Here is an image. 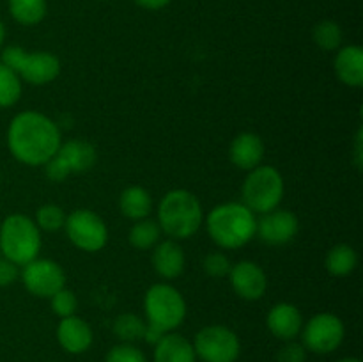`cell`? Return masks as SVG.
<instances>
[{
  "label": "cell",
  "instance_id": "obj_27",
  "mask_svg": "<svg viewBox=\"0 0 363 362\" xmlns=\"http://www.w3.org/2000/svg\"><path fill=\"white\" fill-rule=\"evenodd\" d=\"M312 38H314V43L319 46V48L332 52V50L340 48L344 39V32L337 21L323 20L314 27Z\"/></svg>",
  "mask_w": 363,
  "mask_h": 362
},
{
  "label": "cell",
  "instance_id": "obj_34",
  "mask_svg": "<svg viewBox=\"0 0 363 362\" xmlns=\"http://www.w3.org/2000/svg\"><path fill=\"white\" fill-rule=\"evenodd\" d=\"M18 277H20V266L2 256L0 258V287L11 286Z\"/></svg>",
  "mask_w": 363,
  "mask_h": 362
},
{
  "label": "cell",
  "instance_id": "obj_33",
  "mask_svg": "<svg viewBox=\"0 0 363 362\" xmlns=\"http://www.w3.org/2000/svg\"><path fill=\"white\" fill-rule=\"evenodd\" d=\"M279 362H305L307 361V350L301 343L296 341H286L282 348L277 353Z\"/></svg>",
  "mask_w": 363,
  "mask_h": 362
},
{
  "label": "cell",
  "instance_id": "obj_20",
  "mask_svg": "<svg viewBox=\"0 0 363 362\" xmlns=\"http://www.w3.org/2000/svg\"><path fill=\"white\" fill-rule=\"evenodd\" d=\"M194 344L184 336L176 332H167L160 339L158 344H155V362H195Z\"/></svg>",
  "mask_w": 363,
  "mask_h": 362
},
{
  "label": "cell",
  "instance_id": "obj_21",
  "mask_svg": "<svg viewBox=\"0 0 363 362\" xmlns=\"http://www.w3.org/2000/svg\"><path fill=\"white\" fill-rule=\"evenodd\" d=\"M119 209L126 219L137 220L147 219L152 212V197L144 187L131 185L124 188L119 195Z\"/></svg>",
  "mask_w": 363,
  "mask_h": 362
},
{
  "label": "cell",
  "instance_id": "obj_38",
  "mask_svg": "<svg viewBox=\"0 0 363 362\" xmlns=\"http://www.w3.org/2000/svg\"><path fill=\"white\" fill-rule=\"evenodd\" d=\"M4 41H6V25H4L2 20H0V48H2Z\"/></svg>",
  "mask_w": 363,
  "mask_h": 362
},
{
  "label": "cell",
  "instance_id": "obj_10",
  "mask_svg": "<svg viewBox=\"0 0 363 362\" xmlns=\"http://www.w3.org/2000/svg\"><path fill=\"white\" fill-rule=\"evenodd\" d=\"M301 344L312 353H332L342 344L346 336L344 322L333 312H319L312 316L301 329Z\"/></svg>",
  "mask_w": 363,
  "mask_h": 362
},
{
  "label": "cell",
  "instance_id": "obj_13",
  "mask_svg": "<svg viewBox=\"0 0 363 362\" xmlns=\"http://www.w3.org/2000/svg\"><path fill=\"white\" fill-rule=\"evenodd\" d=\"M229 283L234 293L248 302H255L264 297L268 290L266 272L254 261H240L233 265L229 272Z\"/></svg>",
  "mask_w": 363,
  "mask_h": 362
},
{
  "label": "cell",
  "instance_id": "obj_5",
  "mask_svg": "<svg viewBox=\"0 0 363 362\" xmlns=\"http://www.w3.org/2000/svg\"><path fill=\"white\" fill-rule=\"evenodd\" d=\"M286 185L284 177L273 165H259L255 169L248 170L247 177L241 187V197L243 204L254 213L272 212L279 208L284 199Z\"/></svg>",
  "mask_w": 363,
  "mask_h": 362
},
{
  "label": "cell",
  "instance_id": "obj_17",
  "mask_svg": "<svg viewBox=\"0 0 363 362\" xmlns=\"http://www.w3.org/2000/svg\"><path fill=\"white\" fill-rule=\"evenodd\" d=\"M229 158L241 170H252L264 160V142L257 133L243 131L236 135L229 146Z\"/></svg>",
  "mask_w": 363,
  "mask_h": 362
},
{
  "label": "cell",
  "instance_id": "obj_28",
  "mask_svg": "<svg viewBox=\"0 0 363 362\" xmlns=\"http://www.w3.org/2000/svg\"><path fill=\"white\" fill-rule=\"evenodd\" d=\"M66 212L60 208L59 204H43L39 206L38 212H35V226L43 231H48V233H55V231L64 229V224H66Z\"/></svg>",
  "mask_w": 363,
  "mask_h": 362
},
{
  "label": "cell",
  "instance_id": "obj_11",
  "mask_svg": "<svg viewBox=\"0 0 363 362\" xmlns=\"http://www.w3.org/2000/svg\"><path fill=\"white\" fill-rule=\"evenodd\" d=\"M21 283L28 293L39 298H50L66 286V273L53 259L35 258L21 266Z\"/></svg>",
  "mask_w": 363,
  "mask_h": 362
},
{
  "label": "cell",
  "instance_id": "obj_23",
  "mask_svg": "<svg viewBox=\"0 0 363 362\" xmlns=\"http://www.w3.org/2000/svg\"><path fill=\"white\" fill-rule=\"evenodd\" d=\"M48 4L46 0H9V13L18 23L38 25L46 16Z\"/></svg>",
  "mask_w": 363,
  "mask_h": 362
},
{
  "label": "cell",
  "instance_id": "obj_4",
  "mask_svg": "<svg viewBox=\"0 0 363 362\" xmlns=\"http://www.w3.org/2000/svg\"><path fill=\"white\" fill-rule=\"evenodd\" d=\"M41 229L34 220L21 213H13L0 224V252L14 265L23 266L39 258Z\"/></svg>",
  "mask_w": 363,
  "mask_h": 362
},
{
  "label": "cell",
  "instance_id": "obj_35",
  "mask_svg": "<svg viewBox=\"0 0 363 362\" xmlns=\"http://www.w3.org/2000/svg\"><path fill=\"white\" fill-rule=\"evenodd\" d=\"M165 334H167L165 330H162L160 327L151 325V323L145 322V330H144V337H142V339H144L145 343H149V344H152V346H155V344L160 343V339H162Z\"/></svg>",
  "mask_w": 363,
  "mask_h": 362
},
{
  "label": "cell",
  "instance_id": "obj_3",
  "mask_svg": "<svg viewBox=\"0 0 363 362\" xmlns=\"http://www.w3.org/2000/svg\"><path fill=\"white\" fill-rule=\"evenodd\" d=\"M158 226L170 240H188L204 224V212L197 195L184 188L167 192L158 204Z\"/></svg>",
  "mask_w": 363,
  "mask_h": 362
},
{
  "label": "cell",
  "instance_id": "obj_32",
  "mask_svg": "<svg viewBox=\"0 0 363 362\" xmlns=\"http://www.w3.org/2000/svg\"><path fill=\"white\" fill-rule=\"evenodd\" d=\"M43 169H45V176L48 177L50 181H55V183H60V181L66 180L67 176H71L69 167H67V163L64 162L59 155L52 156V158L43 165Z\"/></svg>",
  "mask_w": 363,
  "mask_h": 362
},
{
  "label": "cell",
  "instance_id": "obj_26",
  "mask_svg": "<svg viewBox=\"0 0 363 362\" xmlns=\"http://www.w3.org/2000/svg\"><path fill=\"white\" fill-rule=\"evenodd\" d=\"M144 319L137 314H131V312L117 316L116 322H113V334H116L123 343L133 344L135 341H140L142 337H144Z\"/></svg>",
  "mask_w": 363,
  "mask_h": 362
},
{
  "label": "cell",
  "instance_id": "obj_22",
  "mask_svg": "<svg viewBox=\"0 0 363 362\" xmlns=\"http://www.w3.org/2000/svg\"><path fill=\"white\" fill-rule=\"evenodd\" d=\"M325 266L330 275L333 277H346L354 272L358 266V254L351 245L339 243L332 247L326 254Z\"/></svg>",
  "mask_w": 363,
  "mask_h": 362
},
{
  "label": "cell",
  "instance_id": "obj_37",
  "mask_svg": "<svg viewBox=\"0 0 363 362\" xmlns=\"http://www.w3.org/2000/svg\"><path fill=\"white\" fill-rule=\"evenodd\" d=\"M354 156H357V165H362V128L357 133V148H354Z\"/></svg>",
  "mask_w": 363,
  "mask_h": 362
},
{
  "label": "cell",
  "instance_id": "obj_31",
  "mask_svg": "<svg viewBox=\"0 0 363 362\" xmlns=\"http://www.w3.org/2000/svg\"><path fill=\"white\" fill-rule=\"evenodd\" d=\"M202 268H204V272L209 277L220 279V277L229 275L230 268H233V263H230V259L223 252H211L202 261Z\"/></svg>",
  "mask_w": 363,
  "mask_h": 362
},
{
  "label": "cell",
  "instance_id": "obj_29",
  "mask_svg": "<svg viewBox=\"0 0 363 362\" xmlns=\"http://www.w3.org/2000/svg\"><path fill=\"white\" fill-rule=\"evenodd\" d=\"M50 305H52L53 314H57L59 318H67V316H74L77 312L78 298L73 291L64 286L62 290L50 297Z\"/></svg>",
  "mask_w": 363,
  "mask_h": 362
},
{
  "label": "cell",
  "instance_id": "obj_8",
  "mask_svg": "<svg viewBox=\"0 0 363 362\" xmlns=\"http://www.w3.org/2000/svg\"><path fill=\"white\" fill-rule=\"evenodd\" d=\"M194 350L204 362H236L241 353L238 334L225 325H208L197 332Z\"/></svg>",
  "mask_w": 363,
  "mask_h": 362
},
{
  "label": "cell",
  "instance_id": "obj_12",
  "mask_svg": "<svg viewBox=\"0 0 363 362\" xmlns=\"http://www.w3.org/2000/svg\"><path fill=\"white\" fill-rule=\"evenodd\" d=\"M300 231L298 216L289 209L275 208L257 220L255 234L268 245H286L296 238Z\"/></svg>",
  "mask_w": 363,
  "mask_h": 362
},
{
  "label": "cell",
  "instance_id": "obj_25",
  "mask_svg": "<svg viewBox=\"0 0 363 362\" xmlns=\"http://www.w3.org/2000/svg\"><path fill=\"white\" fill-rule=\"evenodd\" d=\"M23 82L6 64L0 62V109H9L16 105L21 98Z\"/></svg>",
  "mask_w": 363,
  "mask_h": 362
},
{
  "label": "cell",
  "instance_id": "obj_6",
  "mask_svg": "<svg viewBox=\"0 0 363 362\" xmlns=\"http://www.w3.org/2000/svg\"><path fill=\"white\" fill-rule=\"evenodd\" d=\"M145 322L174 332L186 318V300L177 287L167 283L152 284L144 297Z\"/></svg>",
  "mask_w": 363,
  "mask_h": 362
},
{
  "label": "cell",
  "instance_id": "obj_16",
  "mask_svg": "<svg viewBox=\"0 0 363 362\" xmlns=\"http://www.w3.org/2000/svg\"><path fill=\"white\" fill-rule=\"evenodd\" d=\"M92 339H94L92 329L85 319L78 318V316L60 318L59 327H57V341L67 353H84L91 348Z\"/></svg>",
  "mask_w": 363,
  "mask_h": 362
},
{
  "label": "cell",
  "instance_id": "obj_9",
  "mask_svg": "<svg viewBox=\"0 0 363 362\" xmlns=\"http://www.w3.org/2000/svg\"><path fill=\"white\" fill-rule=\"evenodd\" d=\"M67 238L84 252H99L108 241V229L101 216L92 209L80 208L71 212L64 224Z\"/></svg>",
  "mask_w": 363,
  "mask_h": 362
},
{
  "label": "cell",
  "instance_id": "obj_7",
  "mask_svg": "<svg viewBox=\"0 0 363 362\" xmlns=\"http://www.w3.org/2000/svg\"><path fill=\"white\" fill-rule=\"evenodd\" d=\"M0 62L11 67L21 82L30 85L52 84L60 75V60L52 52H27L21 46H7Z\"/></svg>",
  "mask_w": 363,
  "mask_h": 362
},
{
  "label": "cell",
  "instance_id": "obj_30",
  "mask_svg": "<svg viewBox=\"0 0 363 362\" xmlns=\"http://www.w3.org/2000/svg\"><path fill=\"white\" fill-rule=\"evenodd\" d=\"M105 362H147L144 351L131 343L116 344L106 353Z\"/></svg>",
  "mask_w": 363,
  "mask_h": 362
},
{
  "label": "cell",
  "instance_id": "obj_36",
  "mask_svg": "<svg viewBox=\"0 0 363 362\" xmlns=\"http://www.w3.org/2000/svg\"><path fill=\"white\" fill-rule=\"evenodd\" d=\"M140 7L147 11H160L170 4V0H135Z\"/></svg>",
  "mask_w": 363,
  "mask_h": 362
},
{
  "label": "cell",
  "instance_id": "obj_14",
  "mask_svg": "<svg viewBox=\"0 0 363 362\" xmlns=\"http://www.w3.org/2000/svg\"><path fill=\"white\" fill-rule=\"evenodd\" d=\"M266 325L277 339L294 341L303 329V316L296 305L289 302H280L269 309Z\"/></svg>",
  "mask_w": 363,
  "mask_h": 362
},
{
  "label": "cell",
  "instance_id": "obj_24",
  "mask_svg": "<svg viewBox=\"0 0 363 362\" xmlns=\"http://www.w3.org/2000/svg\"><path fill=\"white\" fill-rule=\"evenodd\" d=\"M128 240L138 251H149L155 247L160 240H162V229H160L158 222L152 219H142L131 226Z\"/></svg>",
  "mask_w": 363,
  "mask_h": 362
},
{
  "label": "cell",
  "instance_id": "obj_19",
  "mask_svg": "<svg viewBox=\"0 0 363 362\" xmlns=\"http://www.w3.org/2000/svg\"><path fill=\"white\" fill-rule=\"evenodd\" d=\"M57 155L67 163L71 174L87 172L89 169L94 167L96 160H98V153H96L94 146L87 141H80V138L62 142Z\"/></svg>",
  "mask_w": 363,
  "mask_h": 362
},
{
  "label": "cell",
  "instance_id": "obj_2",
  "mask_svg": "<svg viewBox=\"0 0 363 362\" xmlns=\"http://www.w3.org/2000/svg\"><path fill=\"white\" fill-rule=\"evenodd\" d=\"M206 227L218 247L233 251L250 243L257 229V219L243 202H223L208 213Z\"/></svg>",
  "mask_w": 363,
  "mask_h": 362
},
{
  "label": "cell",
  "instance_id": "obj_1",
  "mask_svg": "<svg viewBox=\"0 0 363 362\" xmlns=\"http://www.w3.org/2000/svg\"><path fill=\"white\" fill-rule=\"evenodd\" d=\"M62 137L48 116L38 110L16 114L7 128V148L18 162L30 167L45 165L57 155Z\"/></svg>",
  "mask_w": 363,
  "mask_h": 362
},
{
  "label": "cell",
  "instance_id": "obj_39",
  "mask_svg": "<svg viewBox=\"0 0 363 362\" xmlns=\"http://www.w3.org/2000/svg\"><path fill=\"white\" fill-rule=\"evenodd\" d=\"M337 362H362L360 358H357V357H344V358H340V361H337Z\"/></svg>",
  "mask_w": 363,
  "mask_h": 362
},
{
  "label": "cell",
  "instance_id": "obj_18",
  "mask_svg": "<svg viewBox=\"0 0 363 362\" xmlns=\"http://www.w3.org/2000/svg\"><path fill=\"white\" fill-rule=\"evenodd\" d=\"M333 67L344 85L362 87L363 85V48L358 45H347L339 48Z\"/></svg>",
  "mask_w": 363,
  "mask_h": 362
},
{
  "label": "cell",
  "instance_id": "obj_15",
  "mask_svg": "<svg viewBox=\"0 0 363 362\" xmlns=\"http://www.w3.org/2000/svg\"><path fill=\"white\" fill-rule=\"evenodd\" d=\"M152 268L158 273L162 279H176L184 272L186 266V258H184V251L176 240H160L158 243L152 247Z\"/></svg>",
  "mask_w": 363,
  "mask_h": 362
}]
</instances>
